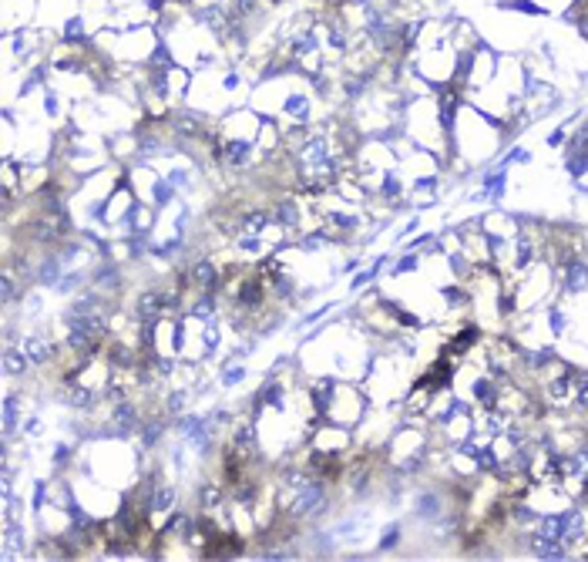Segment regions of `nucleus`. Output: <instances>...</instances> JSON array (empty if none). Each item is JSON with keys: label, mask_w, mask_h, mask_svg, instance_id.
<instances>
[{"label": "nucleus", "mask_w": 588, "mask_h": 562, "mask_svg": "<svg viewBox=\"0 0 588 562\" xmlns=\"http://www.w3.org/2000/svg\"><path fill=\"white\" fill-rule=\"evenodd\" d=\"M185 404V394H172V401H168V411H182Z\"/></svg>", "instance_id": "nucleus-23"}, {"label": "nucleus", "mask_w": 588, "mask_h": 562, "mask_svg": "<svg viewBox=\"0 0 588 562\" xmlns=\"http://www.w3.org/2000/svg\"><path fill=\"white\" fill-rule=\"evenodd\" d=\"M572 522H575L572 515H548V519H541V535L545 539H565Z\"/></svg>", "instance_id": "nucleus-3"}, {"label": "nucleus", "mask_w": 588, "mask_h": 562, "mask_svg": "<svg viewBox=\"0 0 588 562\" xmlns=\"http://www.w3.org/2000/svg\"><path fill=\"white\" fill-rule=\"evenodd\" d=\"M323 502H326V488H323L320 481H303L299 488H296V498H293V512L296 519H306L313 512H320Z\"/></svg>", "instance_id": "nucleus-1"}, {"label": "nucleus", "mask_w": 588, "mask_h": 562, "mask_svg": "<svg viewBox=\"0 0 588 562\" xmlns=\"http://www.w3.org/2000/svg\"><path fill=\"white\" fill-rule=\"evenodd\" d=\"M114 424H118L121 431H131V428L138 424V418H135V411L128 408V404H121V408H118V414H114Z\"/></svg>", "instance_id": "nucleus-10"}, {"label": "nucleus", "mask_w": 588, "mask_h": 562, "mask_svg": "<svg viewBox=\"0 0 588 562\" xmlns=\"http://www.w3.org/2000/svg\"><path fill=\"white\" fill-rule=\"evenodd\" d=\"M158 438H162V428H158V424H148V428H145V445H155Z\"/></svg>", "instance_id": "nucleus-19"}, {"label": "nucleus", "mask_w": 588, "mask_h": 562, "mask_svg": "<svg viewBox=\"0 0 588 562\" xmlns=\"http://www.w3.org/2000/svg\"><path fill=\"white\" fill-rule=\"evenodd\" d=\"M162 296L155 293H145L138 300V317H145V320H158V313H162V303H158Z\"/></svg>", "instance_id": "nucleus-6"}, {"label": "nucleus", "mask_w": 588, "mask_h": 562, "mask_svg": "<svg viewBox=\"0 0 588 562\" xmlns=\"http://www.w3.org/2000/svg\"><path fill=\"white\" fill-rule=\"evenodd\" d=\"M578 408L588 411V380H582V391H578Z\"/></svg>", "instance_id": "nucleus-24"}, {"label": "nucleus", "mask_w": 588, "mask_h": 562, "mask_svg": "<svg viewBox=\"0 0 588 562\" xmlns=\"http://www.w3.org/2000/svg\"><path fill=\"white\" fill-rule=\"evenodd\" d=\"M11 300H14V280L4 276V303H11Z\"/></svg>", "instance_id": "nucleus-22"}, {"label": "nucleus", "mask_w": 588, "mask_h": 562, "mask_svg": "<svg viewBox=\"0 0 588 562\" xmlns=\"http://www.w3.org/2000/svg\"><path fill=\"white\" fill-rule=\"evenodd\" d=\"M168 199H172V192H168V185H158V189H155V202H158V206H165Z\"/></svg>", "instance_id": "nucleus-21"}, {"label": "nucleus", "mask_w": 588, "mask_h": 562, "mask_svg": "<svg viewBox=\"0 0 588 562\" xmlns=\"http://www.w3.org/2000/svg\"><path fill=\"white\" fill-rule=\"evenodd\" d=\"M24 353L30 357V364H47L51 353H54V347L44 337H30V340H24Z\"/></svg>", "instance_id": "nucleus-2"}, {"label": "nucleus", "mask_w": 588, "mask_h": 562, "mask_svg": "<svg viewBox=\"0 0 588 562\" xmlns=\"http://www.w3.org/2000/svg\"><path fill=\"white\" fill-rule=\"evenodd\" d=\"M232 448L239 451V458H252L256 455V435H252L249 424L236 428V438H232Z\"/></svg>", "instance_id": "nucleus-4"}, {"label": "nucleus", "mask_w": 588, "mask_h": 562, "mask_svg": "<svg viewBox=\"0 0 588 562\" xmlns=\"http://www.w3.org/2000/svg\"><path fill=\"white\" fill-rule=\"evenodd\" d=\"M212 310H215V300H212V296H202V300L196 303V313H198V317H209Z\"/></svg>", "instance_id": "nucleus-18"}, {"label": "nucleus", "mask_w": 588, "mask_h": 562, "mask_svg": "<svg viewBox=\"0 0 588 562\" xmlns=\"http://www.w3.org/2000/svg\"><path fill=\"white\" fill-rule=\"evenodd\" d=\"M252 498H256V485H242V492H239V502H242V505H252Z\"/></svg>", "instance_id": "nucleus-20"}, {"label": "nucleus", "mask_w": 588, "mask_h": 562, "mask_svg": "<svg viewBox=\"0 0 588 562\" xmlns=\"http://www.w3.org/2000/svg\"><path fill=\"white\" fill-rule=\"evenodd\" d=\"M30 357L20 351H4V370L11 374V377H24V370H28Z\"/></svg>", "instance_id": "nucleus-5"}, {"label": "nucleus", "mask_w": 588, "mask_h": 562, "mask_svg": "<svg viewBox=\"0 0 588 562\" xmlns=\"http://www.w3.org/2000/svg\"><path fill=\"white\" fill-rule=\"evenodd\" d=\"M259 300H263V286H259V283H246V286H242V293H239V303L256 307Z\"/></svg>", "instance_id": "nucleus-9"}, {"label": "nucleus", "mask_w": 588, "mask_h": 562, "mask_svg": "<svg viewBox=\"0 0 588 562\" xmlns=\"http://www.w3.org/2000/svg\"><path fill=\"white\" fill-rule=\"evenodd\" d=\"M565 286H568V290H585L588 286V269L582 267V263H575V267L568 269V276H565Z\"/></svg>", "instance_id": "nucleus-7"}, {"label": "nucleus", "mask_w": 588, "mask_h": 562, "mask_svg": "<svg viewBox=\"0 0 588 562\" xmlns=\"http://www.w3.org/2000/svg\"><path fill=\"white\" fill-rule=\"evenodd\" d=\"M57 269H61V263H57V259L44 263V267H41V283H57Z\"/></svg>", "instance_id": "nucleus-14"}, {"label": "nucleus", "mask_w": 588, "mask_h": 562, "mask_svg": "<svg viewBox=\"0 0 588 562\" xmlns=\"http://www.w3.org/2000/svg\"><path fill=\"white\" fill-rule=\"evenodd\" d=\"M71 522H74V529H91V519H88V512H81V508H71Z\"/></svg>", "instance_id": "nucleus-16"}, {"label": "nucleus", "mask_w": 588, "mask_h": 562, "mask_svg": "<svg viewBox=\"0 0 588 562\" xmlns=\"http://www.w3.org/2000/svg\"><path fill=\"white\" fill-rule=\"evenodd\" d=\"M280 216H282V223L289 226V223H296V209H289V206H282L280 209Z\"/></svg>", "instance_id": "nucleus-25"}, {"label": "nucleus", "mask_w": 588, "mask_h": 562, "mask_svg": "<svg viewBox=\"0 0 588 562\" xmlns=\"http://www.w3.org/2000/svg\"><path fill=\"white\" fill-rule=\"evenodd\" d=\"M14 418H17V397H7V404H4V428H7V435L14 428Z\"/></svg>", "instance_id": "nucleus-12"}, {"label": "nucleus", "mask_w": 588, "mask_h": 562, "mask_svg": "<svg viewBox=\"0 0 588 562\" xmlns=\"http://www.w3.org/2000/svg\"><path fill=\"white\" fill-rule=\"evenodd\" d=\"M397 539H400V525H390V529L383 532V542H380V549H393V546H397Z\"/></svg>", "instance_id": "nucleus-15"}, {"label": "nucleus", "mask_w": 588, "mask_h": 562, "mask_svg": "<svg viewBox=\"0 0 588 562\" xmlns=\"http://www.w3.org/2000/svg\"><path fill=\"white\" fill-rule=\"evenodd\" d=\"M219 502H222V488L205 485V488H202V505H219Z\"/></svg>", "instance_id": "nucleus-13"}, {"label": "nucleus", "mask_w": 588, "mask_h": 562, "mask_svg": "<svg viewBox=\"0 0 588 562\" xmlns=\"http://www.w3.org/2000/svg\"><path fill=\"white\" fill-rule=\"evenodd\" d=\"M242 377H246V370H242V367H236V364H232V367H225V374H222V380H225V384H239Z\"/></svg>", "instance_id": "nucleus-17"}, {"label": "nucleus", "mask_w": 588, "mask_h": 562, "mask_svg": "<svg viewBox=\"0 0 588 562\" xmlns=\"http://www.w3.org/2000/svg\"><path fill=\"white\" fill-rule=\"evenodd\" d=\"M192 273H196L192 280L202 283V286H215V280H219V273H215V267H212V263H198Z\"/></svg>", "instance_id": "nucleus-8"}, {"label": "nucleus", "mask_w": 588, "mask_h": 562, "mask_svg": "<svg viewBox=\"0 0 588 562\" xmlns=\"http://www.w3.org/2000/svg\"><path fill=\"white\" fill-rule=\"evenodd\" d=\"M172 498H175V488H172V485H165L162 492L152 495V508H168V505H172Z\"/></svg>", "instance_id": "nucleus-11"}]
</instances>
